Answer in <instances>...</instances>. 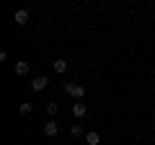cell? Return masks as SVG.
Here are the masks:
<instances>
[{"label":"cell","instance_id":"1","mask_svg":"<svg viewBox=\"0 0 155 145\" xmlns=\"http://www.w3.org/2000/svg\"><path fill=\"white\" fill-rule=\"evenodd\" d=\"M65 93H67V96H72L75 101H83L85 88H83L80 83H78V80H67V83H65Z\"/></svg>","mask_w":155,"mask_h":145},{"label":"cell","instance_id":"2","mask_svg":"<svg viewBox=\"0 0 155 145\" xmlns=\"http://www.w3.org/2000/svg\"><path fill=\"white\" fill-rule=\"evenodd\" d=\"M47 86H49V78H47V75H36V78L31 80V91H34V93H39V91H44Z\"/></svg>","mask_w":155,"mask_h":145},{"label":"cell","instance_id":"3","mask_svg":"<svg viewBox=\"0 0 155 145\" xmlns=\"http://www.w3.org/2000/svg\"><path fill=\"white\" fill-rule=\"evenodd\" d=\"M70 112H72V117H75V119H83V117H88V106H85L83 101H75Z\"/></svg>","mask_w":155,"mask_h":145},{"label":"cell","instance_id":"4","mask_svg":"<svg viewBox=\"0 0 155 145\" xmlns=\"http://www.w3.org/2000/svg\"><path fill=\"white\" fill-rule=\"evenodd\" d=\"M41 132H44L47 137H57V135H60V124H57L54 119H49V122H47L44 127H41Z\"/></svg>","mask_w":155,"mask_h":145},{"label":"cell","instance_id":"5","mask_svg":"<svg viewBox=\"0 0 155 145\" xmlns=\"http://www.w3.org/2000/svg\"><path fill=\"white\" fill-rule=\"evenodd\" d=\"M13 21H16V26H23V23H28V11H26V8H18L16 16H13Z\"/></svg>","mask_w":155,"mask_h":145},{"label":"cell","instance_id":"6","mask_svg":"<svg viewBox=\"0 0 155 145\" xmlns=\"http://www.w3.org/2000/svg\"><path fill=\"white\" fill-rule=\"evenodd\" d=\"M67 67H70V65H67V60H54V62H52V70H54L57 75H65Z\"/></svg>","mask_w":155,"mask_h":145},{"label":"cell","instance_id":"7","mask_svg":"<svg viewBox=\"0 0 155 145\" xmlns=\"http://www.w3.org/2000/svg\"><path fill=\"white\" fill-rule=\"evenodd\" d=\"M85 143L88 145H101V135L96 130H91V132H85Z\"/></svg>","mask_w":155,"mask_h":145},{"label":"cell","instance_id":"8","mask_svg":"<svg viewBox=\"0 0 155 145\" xmlns=\"http://www.w3.org/2000/svg\"><path fill=\"white\" fill-rule=\"evenodd\" d=\"M28 70H31V67H28V62H23V60L16 62V75H21V78H23V75H28Z\"/></svg>","mask_w":155,"mask_h":145},{"label":"cell","instance_id":"9","mask_svg":"<svg viewBox=\"0 0 155 145\" xmlns=\"http://www.w3.org/2000/svg\"><path fill=\"white\" fill-rule=\"evenodd\" d=\"M70 135H72V137H85L83 124H72V127H70Z\"/></svg>","mask_w":155,"mask_h":145},{"label":"cell","instance_id":"10","mask_svg":"<svg viewBox=\"0 0 155 145\" xmlns=\"http://www.w3.org/2000/svg\"><path fill=\"white\" fill-rule=\"evenodd\" d=\"M18 112H21V114H23V117H28V114H31V112H34V104H28V101H23V104H21V106H18Z\"/></svg>","mask_w":155,"mask_h":145},{"label":"cell","instance_id":"11","mask_svg":"<svg viewBox=\"0 0 155 145\" xmlns=\"http://www.w3.org/2000/svg\"><path fill=\"white\" fill-rule=\"evenodd\" d=\"M57 109H60V104H57V101H49V104H47V114H52V117L57 114Z\"/></svg>","mask_w":155,"mask_h":145}]
</instances>
